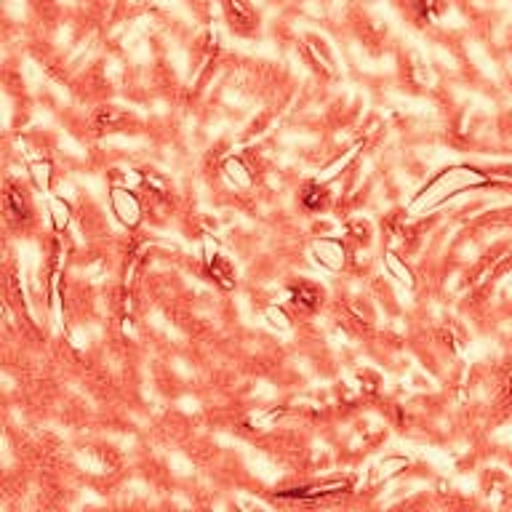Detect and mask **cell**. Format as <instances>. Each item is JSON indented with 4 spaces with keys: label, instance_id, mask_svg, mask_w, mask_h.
<instances>
[{
    "label": "cell",
    "instance_id": "obj_5",
    "mask_svg": "<svg viewBox=\"0 0 512 512\" xmlns=\"http://www.w3.org/2000/svg\"><path fill=\"white\" fill-rule=\"evenodd\" d=\"M291 302L304 307V310H318L320 304H323V291H320L315 283L302 280V283H294V286H291Z\"/></svg>",
    "mask_w": 512,
    "mask_h": 512
},
{
    "label": "cell",
    "instance_id": "obj_7",
    "mask_svg": "<svg viewBox=\"0 0 512 512\" xmlns=\"http://www.w3.org/2000/svg\"><path fill=\"white\" fill-rule=\"evenodd\" d=\"M302 203L310 211H320V208L328 206V190L323 184H307L302 192Z\"/></svg>",
    "mask_w": 512,
    "mask_h": 512
},
{
    "label": "cell",
    "instance_id": "obj_6",
    "mask_svg": "<svg viewBox=\"0 0 512 512\" xmlns=\"http://www.w3.org/2000/svg\"><path fill=\"white\" fill-rule=\"evenodd\" d=\"M208 272H211V278H214L224 291L235 288V270H232V264L227 262L224 256H214V259L208 262Z\"/></svg>",
    "mask_w": 512,
    "mask_h": 512
},
{
    "label": "cell",
    "instance_id": "obj_2",
    "mask_svg": "<svg viewBox=\"0 0 512 512\" xmlns=\"http://www.w3.org/2000/svg\"><path fill=\"white\" fill-rule=\"evenodd\" d=\"M227 22L238 35H254L259 30V16H256L251 0H219Z\"/></svg>",
    "mask_w": 512,
    "mask_h": 512
},
{
    "label": "cell",
    "instance_id": "obj_1",
    "mask_svg": "<svg viewBox=\"0 0 512 512\" xmlns=\"http://www.w3.org/2000/svg\"><path fill=\"white\" fill-rule=\"evenodd\" d=\"M350 486V480H326V483H312V486L278 491V499H288V502H320V499H328V496H339L344 491H350Z\"/></svg>",
    "mask_w": 512,
    "mask_h": 512
},
{
    "label": "cell",
    "instance_id": "obj_3",
    "mask_svg": "<svg viewBox=\"0 0 512 512\" xmlns=\"http://www.w3.org/2000/svg\"><path fill=\"white\" fill-rule=\"evenodd\" d=\"M3 211H6V219L11 224H27L32 219L30 200L24 195L22 187L16 184H6V192H3Z\"/></svg>",
    "mask_w": 512,
    "mask_h": 512
},
{
    "label": "cell",
    "instance_id": "obj_4",
    "mask_svg": "<svg viewBox=\"0 0 512 512\" xmlns=\"http://www.w3.org/2000/svg\"><path fill=\"white\" fill-rule=\"evenodd\" d=\"M128 123V115L118 107H99L94 112V131L96 134H112Z\"/></svg>",
    "mask_w": 512,
    "mask_h": 512
}]
</instances>
